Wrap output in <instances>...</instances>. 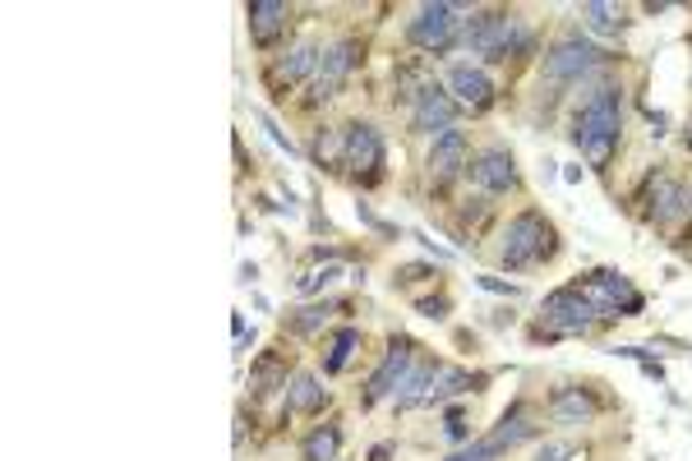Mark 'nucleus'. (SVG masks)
Listing matches in <instances>:
<instances>
[{"instance_id":"obj_16","label":"nucleus","mask_w":692,"mask_h":461,"mask_svg":"<svg viewBox=\"0 0 692 461\" xmlns=\"http://www.w3.org/2000/svg\"><path fill=\"white\" fill-rule=\"evenodd\" d=\"M457 115H461V107L453 102V92H444L438 84H430L425 92L416 98V111H411V125L420 129V134H444V129H453L457 125Z\"/></svg>"},{"instance_id":"obj_36","label":"nucleus","mask_w":692,"mask_h":461,"mask_svg":"<svg viewBox=\"0 0 692 461\" xmlns=\"http://www.w3.org/2000/svg\"><path fill=\"white\" fill-rule=\"evenodd\" d=\"M688 148H692V125H688Z\"/></svg>"},{"instance_id":"obj_8","label":"nucleus","mask_w":692,"mask_h":461,"mask_svg":"<svg viewBox=\"0 0 692 461\" xmlns=\"http://www.w3.org/2000/svg\"><path fill=\"white\" fill-rule=\"evenodd\" d=\"M601 61L605 55L595 51L586 37H564V42H554L545 55V79L549 84H582Z\"/></svg>"},{"instance_id":"obj_17","label":"nucleus","mask_w":692,"mask_h":461,"mask_svg":"<svg viewBox=\"0 0 692 461\" xmlns=\"http://www.w3.org/2000/svg\"><path fill=\"white\" fill-rule=\"evenodd\" d=\"M245 18H249V42H255V47H273L277 37L286 33L292 5H286V0H249Z\"/></svg>"},{"instance_id":"obj_10","label":"nucleus","mask_w":692,"mask_h":461,"mask_svg":"<svg viewBox=\"0 0 692 461\" xmlns=\"http://www.w3.org/2000/svg\"><path fill=\"white\" fill-rule=\"evenodd\" d=\"M692 208V195L675 180V176H651L646 180V195H642V217L651 222V226H669V222H679L683 213Z\"/></svg>"},{"instance_id":"obj_33","label":"nucleus","mask_w":692,"mask_h":461,"mask_svg":"<svg viewBox=\"0 0 692 461\" xmlns=\"http://www.w3.org/2000/svg\"><path fill=\"white\" fill-rule=\"evenodd\" d=\"M444 434L453 438V444H467V434H471L467 415H461V411H448V425H444Z\"/></svg>"},{"instance_id":"obj_18","label":"nucleus","mask_w":692,"mask_h":461,"mask_svg":"<svg viewBox=\"0 0 692 461\" xmlns=\"http://www.w3.org/2000/svg\"><path fill=\"white\" fill-rule=\"evenodd\" d=\"M448 92L457 107H471V111H485L494 102V79L480 65H453L448 70Z\"/></svg>"},{"instance_id":"obj_23","label":"nucleus","mask_w":692,"mask_h":461,"mask_svg":"<svg viewBox=\"0 0 692 461\" xmlns=\"http://www.w3.org/2000/svg\"><path fill=\"white\" fill-rule=\"evenodd\" d=\"M337 448H342V425H337V420H329V425H319L300 444V457L305 461H337Z\"/></svg>"},{"instance_id":"obj_28","label":"nucleus","mask_w":692,"mask_h":461,"mask_svg":"<svg viewBox=\"0 0 692 461\" xmlns=\"http://www.w3.org/2000/svg\"><path fill=\"white\" fill-rule=\"evenodd\" d=\"M329 310H333V304H310V310H296L292 319H286V328H292V333H314V328L329 323Z\"/></svg>"},{"instance_id":"obj_27","label":"nucleus","mask_w":692,"mask_h":461,"mask_svg":"<svg viewBox=\"0 0 692 461\" xmlns=\"http://www.w3.org/2000/svg\"><path fill=\"white\" fill-rule=\"evenodd\" d=\"M333 282H342V267H337V263L314 267V273H305V277L296 282V291H300V296H319V291H329Z\"/></svg>"},{"instance_id":"obj_14","label":"nucleus","mask_w":692,"mask_h":461,"mask_svg":"<svg viewBox=\"0 0 692 461\" xmlns=\"http://www.w3.org/2000/svg\"><path fill=\"white\" fill-rule=\"evenodd\" d=\"M471 180L480 195H512L517 189V162H512V152L508 148H485L480 158L471 162Z\"/></svg>"},{"instance_id":"obj_25","label":"nucleus","mask_w":692,"mask_h":461,"mask_svg":"<svg viewBox=\"0 0 692 461\" xmlns=\"http://www.w3.org/2000/svg\"><path fill=\"white\" fill-rule=\"evenodd\" d=\"M314 162L319 166H346V129H319Z\"/></svg>"},{"instance_id":"obj_11","label":"nucleus","mask_w":692,"mask_h":461,"mask_svg":"<svg viewBox=\"0 0 692 461\" xmlns=\"http://www.w3.org/2000/svg\"><path fill=\"white\" fill-rule=\"evenodd\" d=\"M425 171H430V180L434 185H448V180H457L461 171H471V144H467V129H444V134H434V148H430V162H425Z\"/></svg>"},{"instance_id":"obj_19","label":"nucleus","mask_w":692,"mask_h":461,"mask_svg":"<svg viewBox=\"0 0 692 461\" xmlns=\"http://www.w3.org/2000/svg\"><path fill=\"white\" fill-rule=\"evenodd\" d=\"M601 415V401L591 397V388H559L549 397V420L564 429H577V425H591Z\"/></svg>"},{"instance_id":"obj_34","label":"nucleus","mask_w":692,"mask_h":461,"mask_svg":"<svg viewBox=\"0 0 692 461\" xmlns=\"http://www.w3.org/2000/svg\"><path fill=\"white\" fill-rule=\"evenodd\" d=\"M425 277H434V267H425V263H407L397 273V286H411V282H425Z\"/></svg>"},{"instance_id":"obj_29","label":"nucleus","mask_w":692,"mask_h":461,"mask_svg":"<svg viewBox=\"0 0 692 461\" xmlns=\"http://www.w3.org/2000/svg\"><path fill=\"white\" fill-rule=\"evenodd\" d=\"M498 457H504V452H498L494 444H490V438H475V444H467V448H457L448 461H498Z\"/></svg>"},{"instance_id":"obj_32","label":"nucleus","mask_w":692,"mask_h":461,"mask_svg":"<svg viewBox=\"0 0 692 461\" xmlns=\"http://www.w3.org/2000/svg\"><path fill=\"white\" fill-rule=\"evenodd\" d=\"M416 310H420V314H425V319H448V310H453V300H448V296H430V300H420V304H416Z\"/></svg>"},{"instance_id":"obj_6","label":"nucleus","mask_w":692,"mask_h":461,"mask_svg":"<svg viewBox=\"0 0 692 461\" xmlns=\"http://www.w3.org/2000/svg\"><path fill=\"white\" fill-rule=\"evenodd\" d=\"M461 14H471V5H444V0L420 5L416 18L407 24V42L420 47V51H448L453 37H457V18Z\"/></svg>"},{"instance_id":"obj_1","label":"nucleus","mask_w":692,"mask_h":461,"mask_svg":"<svg viewBox=\"0 0 692 461\" xmlns=\"http://www.w3.org/2000/svg\"><path fill=\"white\" fill-rule=\"evenodd\" d=\"M619 134H623V88L605 84V88H595L582 102V111L572 115L568 139L577 144V152H582L595 171H605L614 148H619Z\"/></svg>"},{"instance_id":"obj_30","label":"nucleus","mask_w":692,"mask_h":461,"mask_svg":"<svg viewBox=\"0 0 692 461\" xmlns=\"http://www.w3.org/2000/svg\"><path fill=\"white\" fill-rule=\"evenodd\" d=\"M535 461H586V448H577V444H541Z\"/></svg>"},{"instance_id":"obj_31","label":"nucleus","mask_w":692,"mask_h":461,"mask_svg":"<svg viewBox=\"0 0 692 461\" xmlns=\"http://www.w3.org/2000/svg\"><path fill=\"white\" fill-rule=\"evenodd\" d=\"M259 125L268 129V139H273L277 148H286V158H296V144L286 139V129H277V121H273V115H268V111H259Z\"/></svg>"},{"instance_id":"obj_2","label":"nucleus","mask_w":692,"mask_h":461,"mask_svg":"<svg viewBox=\"0 0 692 461\" xmlns=\"http://www.w3.org/2000/svg\"><path fill=\"white\" fill-rule=\"evenodd\" d=\"M554 249H559V230H554V222L541 217L535 208H527V213H517V217L504 226L498 259H504V267H512V273H527V267L549 263Z\"/></svg>"},{"instance_id":"obj_12","label":"nucleus","mask_w":692,"mask_h":461,"mask_svg":"<svg viewBox=\"0 0 692 461\" xmlns=\"http://www.w3.org/2000/svg\"><path fill=\"white\" fill-rule=\"evenodd\" d=\"M356 55H360V47L351 42V37H346V42H333L329 51H323L319 74H314V84H310V107H323V102L337 98V88L346 84V74H351Z\"/></svg>"},{"instance_id":"obj_5","label":"nucleus","mask_w":692,"mask_h":461,"mask_svg":"<svg viewBox=\"0 0 692 461\" xmlns=\"http://www.w3.org/2000/svg\"><path fill=\"white\" fill-rule=\"evenodd\" d=\"M541 323L549 328V337H582V333H591L595 323H601V310H595L577 286H559V291L545 296Z\"/></svg>"},{"instance_id":"obj_21","label":"nucleus","mask_w":692,"mask_h":461,"mask_svg":"<svg viewBox=\"0 0 692 461\" xmlns=\"http://www.w3.org/2000/svg\"><path fill=\"white\" fill-rule=\"evenodd\" d=\"M582 24L601 37H619L628 28V10L623 5H609V0H586L582 5Z\"/></svg>"},{"instance_id":"obj_22","label":"nucleus","mask_w":692,"mask_h":461,"mask_svg":"<svg viewBox=\"0 0 692 461\" xmlns=\"http://www.w3.org/2000/svg\"><path fill=\"white\" fill-rule=\"evenodd\" d=\"M329 393L319 388L314 374H292V388H286V411H300V415H319Z\"/></svg>"},{"instance_id":"obj_24","label":"nucleus","mask_w":692,"mask_h":461,"mask_svg":"<svg viewBox=\"0 0 692 461\" xmlns=\"http://www.w3.org/2000/svg\"><path fill=\"white\" fill-rule=\"evenodd\" d=\"M360 351V328H337L329 337V356H323V374H342L351 356Z\"/></svg>"},{"instance_id":"obj_4","label":"nucleus","mask_w":692,"mask_h":461,"mask_svg":"<svg viewBox=\"0 0 692 461\" xmlns=\"http://www.w3.org/2000/svg\"><path fill=\"white\" fill-rule=\"evenodd\" d=\"M577 291H582L595 310H601V319H632L646 310V300L638 296V286H632L623 273H609V267H601V273H586L582 282H577Z\"/></svg>"},{"instance_id":"obj_13","label":"nucleus","mask_w":692,"mask_h":461,"mask_svg":"<svg viewBox=\"0 0 692 461\" xmlns=\"http://www.w3.org/2000/svg\"><path fill=\"white\" fill-rule=\"evenodd\" d=\"M383 162H388V148H383V134H379L374 125H364V121L346 125V166H351L356 176H364V180H379Z\"/></svg>"},{"instance_id":"obj_35","label":"nucleus","mask_w":692,"mask_h":461,"mask_svg":"<svg viewBox=\"0 0 692 461\" xmlns=\"http://www.w3.org/2000/svg\"><path fill=\"white\" fill-rule=\"evenodd\" d=\"M475 282L485 286V291H498V296H517V291H522L517 282H504V277H475Z\"/></svg>"},{"instance_id":"obj_15","label":"nucleus","mask_w":692,"mask_h":461,"mask_svg":"<svg viewBox=\"0 0 692 461\" xmlns=\"http://www.w3.org/2000/svg\"><path fill=\"white\" fill-rule=\"evenodd\" d=\"M541 415H535L531 407H522V401H517L512 411H504L498 415V425L485 434L490 444L498 448V452H512V448H522V444H531V438H541Z\"/></svg>"},{"instance_id":"obj_20","label":"nucleus","mask_w":692,"mask_h":461,"mask_svg":"<svg viewBox=\"0 0 692 461\" xmlns=\"http://www.w3.org/2000/svg\"><path fill=\"white\" fill-rule=\"evenodd\" d=\"M467 388H471V374H467V370H457V364H438V360H434L430 383H425V393H420L416 407H438V401L461 397Z\"/></svg>"},{"instance_id":"obj_9","label":"nucleus","mask_w":692,"mask_h":461,"mask_svg":"<svg viewBox=\"0 0 692 461\" xmlns=\"http://www.w3.org/2000/svg\"><path fill=\"white\" fill-rule=\"evenodd\" d=\"M319 61H323V51L314 37H300V42H292L282 55H277V65L268 70V84L277 88V98H286V88H296L305 79H314L319 74Z\"/></svg>"},{"instance_id":"obj_26","label":"nucleus","mask_w":692,"mask_h":461,"mask_svg":"<svg viewBox=\"0 0 692 461\" xmlns=\"http://www.w3.org/2000/svg\"><path fill=\"white\" fill-rule=\"evenodd\" d=\"M273 383H277V388H286V370L277 364V356H263L255 370H249V393L263 397V393H273Z\"/></svg>"},{"instance_id":"obj_3","label":"nucleus","mask_w":692,"mask_h":461,"mask_svg":"<svg viewBox=\"0 0 692 461\" xmlns=\"http://www.w3.org/2000/svg\"><path fill=\"white\" fill-rule=\"evenodd\" d=\"M467 51L485 55V61H508V55L527 51L531 47V28L522 14H485V10H471V24L461 33Z\"/></svg>"},{"instance_id":"obj_7","label":"nucleus","mask_w":692,"mask_h":461,"mask_svg":"<svg viewBox=\"0 0 692 461\" xmlns=\"http://www.w3.org/2000/svg\"><path fill=\"white\" fill-rule=\"evenodd\" d=\"M416 360H420V346H416L411 337H393L388 356H383V364H379L374 378H370V388H364V407H379V401L397 397V388L407 383V374H411Z\"/></svg>"}]
</instances>
